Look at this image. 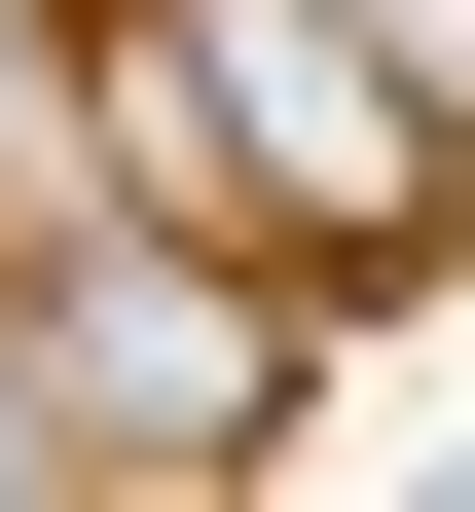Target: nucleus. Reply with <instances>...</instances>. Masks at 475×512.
Instances as JSON below:
<instances>
[{
    "instance_id": "1",
    "label": "nucleus",
    "mask_w": 475,
    "mask_h": 512,
    "mask_svg": "<svg viewBox=\"0 0 475 512\" xmlns=\"http://www.w3.org/2000/svg\"><path fill=\"white\" fill-rule=\"evenodd\" d=\"M110 183L256 220L293 293H439V220H475V110L402 74L366 0H110Z\"/></svg>"
},
{
    "instance_id": "2",
    "label": "nucleus",
    "mask_w": 475,
    "mask_h": 512,
    "mask_svg": "<svg viewBox=\"0 0 475 512\" xmlns=\"http://www.w3.org/2000/svg\"><path fill=\"white\" fill-rule=\"evenodd\" d=\"M0 476H74V403H37V330H0Z\"/></svg>"
},
{
    "instance_id": "3",
    "label": "nucleus",
    "mask_w": 475,
    "mask_h": 512,
    "mask_svg": "<svg viewBox=\"0 0 475 512\" xmlns=\"http://www.w3.org/2000/svg\"><path fill=\"white\" fill-rule=\"evenodd\" d=\"M366 37H402V74H439V110H475V0H366Z\"/></svg>"
}]
</instances>
